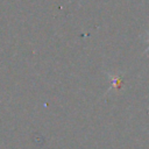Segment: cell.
Wrapping results in <instances>:
<instances>
[{"label": "cell", "mask_w": 149, "mask_h": 149, "mask_svg": "<svg viewBox=\"0 0 149 149\" xmlns=\"http://www.w3.org/2000/svg\"><path fill=\"white\" fill-rule=\"evenodd\" d=\"M148 45H149V34H148ZM148 50H149V47H148Z\"/></svg>", "instance_id": "obj_1"}]
</instances>
